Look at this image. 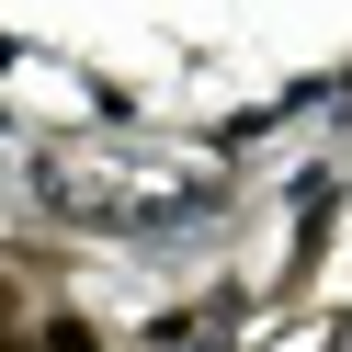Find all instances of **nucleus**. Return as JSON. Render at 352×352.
Returning <instances> with one entry per match:
<instances>
[{"label": "nucleus", "mask_w": 352, "mask_h": 352, "mask_svg": "<svg viewBox=\"0 0 352 352\" xmlns=\"http://www.w3.org/2000/svg\"><path fill=\"white\" fill-rule=\"evenodd\" d=\"M46 352H102V341H91L80 318H57V329H46Z\"/></svg>", "instance_id": "1"}]
</instances>
